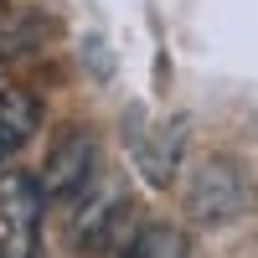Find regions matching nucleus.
Segmentation results:
<instances>
[{
  "mask_svg": "<svg viewBox=\"0 0 258 258\" xmlns=\"http://www.w3.org/2000/svg\"><path fill=\"white\" fill-rule=\"evenodd\" d=\"M31 124H36V109H31L26 93H6L0 98V160L31 135Z\"/></svg>",
  "mask_w": 258,
  "mask_h": 258,
  "instance_id": "3",
  "label": "nucleus"
},
{
  "mask_svg": "<svg viewBox=\"0 0 258 258\" xmlns=\"http://www.w3.org/2000/svg\"><path fill=\"white\" fill-rule=\"evenodd\" d=\"M88 165H93V145L83 135H68L62 150L52 155V170H47V191L52 197H73V191L88 181Z\"/></svg>",
  "mask_w": 258,
  "mask_h": 258,
  "instance_id": "2",
  "label": "nucleus"
},
{
  "mask_svg": "<svg viewBox=\"0 0 258 258\" xmlns=\"http://www.w3.org/2000/svg\"><path fill=\"white\" fill-rule=\"evenodd\" d=\"M248 176L238 160H207L191 181V217L197 222H232L248 207Z\"/></svg>",
  "mask_w": 258,
  "mask_h": 258,
  "instance_id": "1",
  "label": "nucleus"
},
{
  "mask_svg": "<svg viewBox=\"0 0 258 258\" xmlns=\"http://www.w3.org/2000/svg\"><path fill=\"white\" fill-rule=\"evenodd\" d=\"M36 207H41V197H36V191L21 181V176H6V181H0V212H6V217H16L21 232H31Z\"/></svg>",
  "mask_w": 258,
  "mask_h": 258,
  "instance_id": "4",
  "label": "nucleus"
}]
</instances>
